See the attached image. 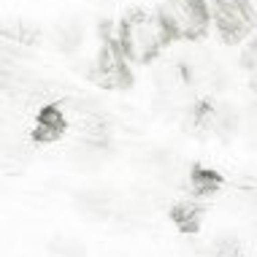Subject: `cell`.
I'll return each mask as SVG.
<instances>
[{
    "label": "cell",
    "instance_id": "1",
    "mask_svg": "<svg viewBox=\"0 0 257 257\" xmlns=\"http://www.w3.org/2000/svg\"><path fill=\"white\" fill-rule=\"evenodd\" d=\"M171 33L160 14L136 11L119 25V46L133 62H149L168 44Z\"/></svg>",
    "mask_w": 257,
    "mask_h": 257
},
{
    "label": "cell",
    "instance_id": "2",
    "mask_svg": "<svg viewBox=\"0 0 257 257\" xmlns=\"http://www.w3.org/2000/svg\"><path fill=\"white\" fill-rule=\"evenodd\" d=\"M157 14L176 38H198L208 27V9L203 0H165Z\"/></svg>",
    "mask_w": 257,
    "mask_h": 257
},
{
    "label": "cell",
    "instance_id": "3",
    "mask_svg": "<svg viewBox=\"0 0 257 257\" xmlns=\"http://www.w3.org/2000/svg\"><path fill=\"white\" fill-rule=\"evenodd\" d=\"M211 17L217 33L227 44H238L254 30V11L246 0H217Z\"/></svg>",
    "mask_w": 257,
    "mask_h": 257
},
{
    "label": "cell",
    "instance_id": "4",
    "mask_svg": "<svg viewBox=\"0 0 257 257\" xmlns=\"http://www.w3.org/2000/svg\"><path fill=\"white\" fill-rule=\"evenodd\" d=\"M95 81L103 87H111V89H119V87H127L130 76H127V65H124V52L119 44H103V49L95 60Z\"/></svg>",
    "mask_w": 257,
    "mask_h": 257
},
{
    "label": "cell",
    "instance_id": "5",
    "mask_svg": "<svg viewBox=\"0 0 257 257\" xmlns=\"http://www.w3.org/2000/svg\"><path fill=\"white\" fill-rule=\"evenodd\" d=\"M103 163H106V147H103V141L84 138L79 147L71 149V165L79 171H98Z\"/></svg>",
    "mask_w": 257,
    "mask_h": 257
},
{
    "label": "cell",
    "instance_id": "6",
    "mask_svg": "<svg viewBox=\"0 0 257 257\" xmlns=\"http://www.w3.org/2000/svg\"><path fill=\"white\" fill-rule=\"evenodd\" d=\"M173 222H176L184 233H195L200 227V222H203V206H200L195 198L179 200V203L173 206Z\"/></svg>",
    "mask_w": 257,
    "mask_h": 257
},
{
    "label": "cell",
    "instance_id": "7",
    "mask_svg": "<svg viewBox=\"0 0 257 257\" xmlns=\"http://www.w3.org/2000/svg\"><path fill=\"white\" fill-rule=\"evenodd\" d=\"M76 206L81 208L89 217H106V214L114 211V198L103 190H95V192H81V198L76 200Z\"/></svg>",
    "mask_w": 257,
    "mask_h": 257
},
{
    "label": "cell",
    "instance_id": "8",
    "mask_svg": "<svg viewBox=\"0 0 257 257\" xmlns=\"http://www.w3.org/2000/svg\"><path fill=\"white\" fill-rule=\"evenodd\" d=\"M62 127H65V111H60V108H46L44 114L38 116L36 133H38L41 141H54V138H60Z\"/></svg>",
    "mask_w": 257,
    "mask_h": 257
},
{
    "label": "cell",
    "instance_id": "9",
    "mask_svg": "<svg viewBox=\"0 0 257 257\" xmlns=\"http://www.w3.org/2000/svg\"><path fill=\"white\" fill-rule=\"evenodd\" d=\"M52 41H54V46L62 49V52H76L81 46V41H84V30H81L79 25H73V22L60 25V27H54Z\"/></svg>",
    "mask_w": 257,
    "mask_h": 257
},
{
    "label": "cell",
    "instance_id": "10",
    "mask_svg": "<svg viewBox=\"0 0 257 257\" xmlns=\"http://www.w3.org/2000/svg\"><path fill=\"white\" fill-rule=\"evenodd\" d=\"M219 187H222V179L217 176V173H211V171H192V176H190L192 195H198V198L214 195Z\"/></svg>",
    "mask_w": 257,
    "mask_h": 257
},
{
    "label": "cell",
    "instance_id": "11",
    "mask_svg": "<svg viewBox=\"0 0 257 257\" xmlns=\"http://www.w3.org/2000/svg\"><path fill=\"white\" fill-rule=\"evenodd\" d=\"M211 252L214 257H241V244L233 235H225V238H217L211 244Z\"/></svg>",
    "mask_w": 257,
    "mask_h": 257
},
{
    "label": "cell",
    "instance_id": "12",
    "mask_svg": "<svg viewBox=\"0 0 257 257\" xmlns=\"http://www.w3.org/2000/svg\"><path fill=\"white\" fill-rule=\"evenodd\" d=\"M54 252L60 257H84V246L73 238H60L57 244H54Z\"/></svg>",
    "mask_w": 257,
    "mask_h": 257
}]
</instances>
